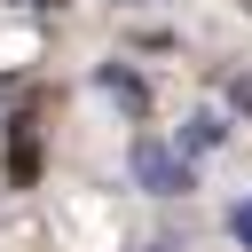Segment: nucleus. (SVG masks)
<instances>
[{
    "label": "nucleus",
    "mask_w": 252,
    "mask_h": 252,
    "mask_svg": "<svg viewBox=\"0 0 252 252\" xmlns=\"http://www.w3.org/2000/svg\"><path fill=\"white\" fill-rule=\"evenodd\" d=\"M134 181L158 189V197H173V189H189V165L173 150H158V142H134Z\"/></svg>",
    "instance_id": "f257e3e1"
},
{
    "label": "nucleus",
    "mask_w": 252,
    "mask_h": 252,
    "mask_svg": "<svg viewBox=\"0 0 252 252\" xmlns=\"http://www.w3.org/2000/svg\"><path fill=\"white\" fill-rule=\"evenodd\" d=\"M205 142H220V118H189V134H181V150H205Z\"/></svg>",
    "instance_id": "f03ea898"
},
{
    "label": "nucleus",
    "mask_w": 252,
    "mask_h": 252,
    "mask_svg": "<svg viewBox=\"0 0 252 252\" xmlns=\"http://www.w3.org/2000/svg\"><path fill=\"white\" fill-rule=\"evenodd\" d=\"M228 228H236V244H252V205H236V213H228Z\"/></svg>",
    "instance_id": "7ed1b4c3"
}]
</instances>
